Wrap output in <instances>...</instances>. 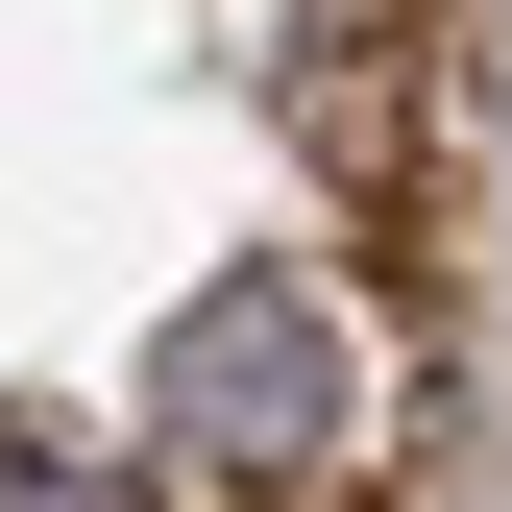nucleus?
<instances>
[{
  "instance_id": "nucleus-2",
  "label": "nucleus",
  "mask_w": 512,
  "mask_h": 512,
  "mask_svg": "<svg viewBox=\"0 0 512 512\" xmlns=\"http://www.w3.org/2000/svg\"><path fill=\"white\" fill-rule=\"evenodd\" d=\"M0 512H122L98 439H49V415H0Z\"/></svg>"
},
{
  "instance_id": "nucleus-1",
  "label": "nucleus",
  "mask_w": 512,
  "mask_h": 512,
  "mask_svg": "<svg viewBox=\"0 0 512 512\" xmlns=\"http://www.w3.org/2000/svg\"><path fill=\"white\" fill-rule=\"evenodd\" d=\"M171 439H196V464H317V439H342V317H317L293 269H244V293H196L171 317Z\"/></svg>"
}]
</instances>
